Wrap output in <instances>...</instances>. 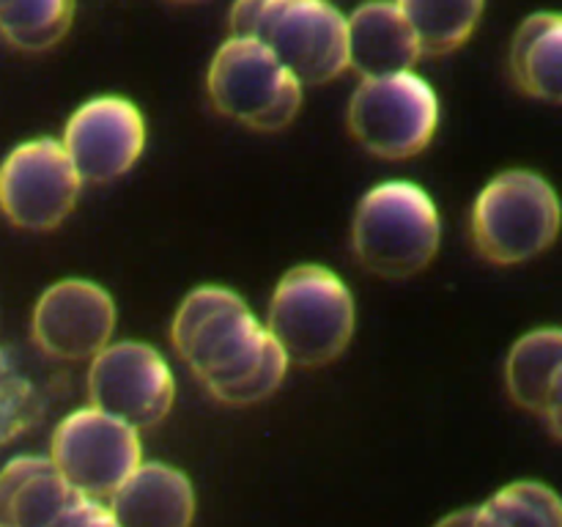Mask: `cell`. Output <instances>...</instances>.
Masks as SVG:
<instances>
[{
	"label": "cell",
	"mask_w": 562,
	"mask_h": 527,
	"mask_svg": "<svg viewBox=\"0 0 562 527\" xmlns=\"http://www.w3.org/2000/svg\"><path fill=\"white\" fill-rule=\"evenodd\" d=\"M77 497L49 456H16L0 470V527H49Z\"/></svg>",
	"instance_id": "2e32d148"
},
{
	"label": "cell",
	"mask_w": 562,
	"mask_h": 527,
	"mask_svg": "<svg viewBox=\"0 0 562 527\" xmlns=\"http://www.w3.org/2000/svg\"><path fill=\"white\" fill-rule=\"evenodd\" d=\"M38 417V393L9 349H0V448Z\"/></svg>",
	"instance_id": "44dd1931"
},
{
	"label": "cell",
	"mask_w": 562,
	"mask_h": 527,
	"mask_svg": "<svg viewBox=\"0 0 562 527\" xmlns=\"http://www.w3.org/2000/svg\"><path fill=\"white\" fill-rule=\"evenodd\" d=\"M75 5L77 0H0V36L16 49L42 53L66 36Z\"/></svg>",
	"instance_id": "d6986e66"
},
{
	"label": "cell",
	"mask_w": 562,
	"mask_h": 527,
	"mask_svg": "<svg viewBox=\"0 0 562 527\" xmlns=\"http://www.w3.org/2000/svg\"><path fill=\"white\" fill-rule=\"evenodd\" d=\"M49 461L80 497L108 500L143 461L140 431L97 406H82L55 426Z\"/></svg>",
	"instance_id": "ba28073f"
},
{
	"label": "cell",
	"mask_w": 562,
	"mask_h": 527,
	"mask_svg": "<svg viewBox=\"0 0 562 527\" xmlns=\"http://www.w3.org/2000/svg\"><path fill=\"white\" fill-rule=\"evenodd\" d=\"M170 340L203 388L231 406L269 399L289 371L283 349L261 318L223 285H201L181 300Z\"/></svg>",
	"instance_id": "6da1fadb"
},
{
	"label": "cell",
	"mask_w": 562,
	"mask_h": 527,
	"mask_svg": "<svg viewBox=\"0 0 562 527\" xmlns=\"http://www.w3.org/2000/svg\"><path fill=\"white\" fill-rule=\"evenodd\" d=\"M503 527H562V505L554 489L538 481H516L483 503Z\"/></svg>",
	"instance_id": "ffe728a7"
},
{
	"label": "cell",
	"mask_w": 562,
	"mask_h": 527,
	"mask_svg": "<svg viewBox=\"0 0 562 527\" xmlns=\"http://www.w3.org/2000/svg\"><path fill=\"white\" fill-rule=\"evenodd\" d=\"M49 527H119L104 500L77 497Z\"/></svg>",
	"instance_id": "7402d4cb"
},
{
	"label": "cell",
	"mask_w": 562,
	"mask_h": 527,
	"mask_svg": "<svg viewBox=\"0 0 562 527\" xmlns=\"http://www.w3.org/2000/svg\"><path fill=\"white\" fill-rule=\"evenodd\" d=\"M420 58L415 33L395 0H371L346 16V60L362 80L412 71Z\"/></svg>",
	"instance_id": "5bb4252c"
},
{
	"label": "cell",
	"mask_w": 562,
	"mask_h": 527,
	"mask_svg": "<svg viewBox=\"0 0 562 527\" xmlns=\"http://www.w3.org/2000/svg\"><path fill=\"white\" fill-rule=\"evenodd\" d=\"M60 146L82 181L108 184L130 173L140 159L146 119L130 99L97 97L71 113Z\"/></svg>",
	"instance_id": "8fae6325"
},
{
	"label": "cell",
	"mask_w": 562,
	"mask_h": 527,
	"mask_svg": "<svg viewBox=\"0 0 562 527\" xmlns=\"http://www.w3.org/2000/svg\"><path fill=\"white\" fill-rule=\"evenodd\" d=\"M505 384L516 404L543 417L554 437H560L562 333L558 327L532 329L516 340L505 362Z\"/></svg>",
	"instance_id": "9a60e30c"
},
{
	"label": "cell",
	"mask_w": 562,
	"mask_h": 527,
	"mask_svg": "<svg viewBox=\"0 0 562 527\" xmlns=\"http://www.w3.org/2000/svg\"><path fill=\"white\" fill-rule=\"evenodd\" d=\"M558 231V192L532 170L494 176L472 206V242L486 261L499 267L541 256Z\"/></svg>",
	"instance_id": "5b68a950"
},
{
	"label": "cell",
	"mask_w": 562,
	"mask_h": 527,
	"mask_svg": "<svg viewBox=\"0 0 562 527\" xmlns=\"http://www.w3.org/2000/svg\"><path fill=\"white\" fill-rule=\"evenodd\" d=\"M442 239L439 209L412 181H384L366 192L351 223V245L366 269L412 278L431 264Z\"/></svg>",
	"instance_id": "277c9868"
},
{
	"label": "cell",
	"mask_w": 562,
	"mask_h": 527,
	"mask_svg": "<svg viewBox=\"0 0 562 527\" xmlns=\"http://www.w3.org/2000/svg\"><path fill=\"white\" fill-rule=\"evenodd\" d=\"M88 399L91 406L140 431L168 417L176 399V379L168 360L154 346L119 340L91 357Z\"/></svg>",
	"instance_id": "9c48e42d"
},
{
	"label": "cell",
	"mask_w": 562,
	"mask_h": 527,
	"mask_svg": "<svg viewBox=\"0 0 562 527\" xmlns=\"http://www.w3.org/2000/svg\"><path fill=\"white\" fill-rule=\"evenodd\" d=\"M176 3H198V0H176Z\"/></svg>",
	"instance_id": "cb8c5ba5"
},
{
	"label": "cell",
	"mask_w": 562,
	"mask_h": 527,
	"mask_svg": "<svg viewBox=\"0 0 562 527\" xmlns=\"http://www.w3.org/2000/svg\"><path fill=\"white\" fill-rule=\"evenodd\" d=\"M104 503L119 527H190L195 519L190 478L162 461H140Z\"/></svg>",
	"instance_id": "4fadbf2b"
},
{
	"label": "cell",
	"mask_w": 562,
	"mask_h": 527,
	"mask_svg": "<svg viewBox=\"0 0 562 527\" xmlns=\"http://www.w3.org/2000/svg\"><path fill=\"white\" fill-rule=\"evenodd\" d=\"M231 36L263 44L302 86H322L349 69L346 16L329 0H236Z\"/></svg>",
	"instance_id": "7a4b0ae2"
},
{
	"label": "cell",
	"mask_w": 562,
	"mask_h": 527,
	"mask_svg": "<svg viewBox=\"0 0 562 527\" xmlns=\"http://www.w3.org/2000/svg\"><path fill=\"white\" fill-rule=\"evenodd\" d=\"M263 327L289 366H327L355 335V296L333 269L300 264L274 285Z\"/></svg>",
	"instance_id": "3957f363"
},
{
	"label": "cell",
	"mask_w": 562,
	"mask_h": 527,
	"mask_svg": "<svg viewBox=\"0 0 562 527\" xmlns=\"http://www.w3.org/2000/svg\"><path fill=\"white\" fill-rule=\"evenodd\" d=\"M209 99L225 119L256 132H278L302 108V82L252 38L228 36L206 75Z\"/></svg>",
	"instance_id": "8992f818"
},
{
	"label": "cell",
	"mask_w": 562,
	"mask_h": 527,
	"mask_svg": "<svg viewBox=\"0 0 562 527\" xmlns=\"http://www.w3.org/2000/svg\"><path fill=\"white\" fill-rule=\"evenodd\" d=\"M113 329V296L93 280H58L33 307V340L38 349L58 360H91L110 344Z\"/></svg>",
	"instance_id": "7c38bea8"
},
{
	"label": "cell",
	"mask_w": 562,
	"mask_h": 527,
	"mask_svg": "<svg viewBox=\"0 0 562 527\" xmlns=\"http://www.w3.org/2000/svg\"><path fill=\"white\" fill-rule=\"evenodd\" d=\"M437 124V93L415 71L366 77L351 93V135L382 159H409L420 154L431 143Z\"/></svg>",
	"instance_id": "52a82bcc"
},
{
	"label": "cell",
	"mask_w": 562,
	"mask_h": 527,
	"mask_svg": "<svg viewBox=\"0 0 562 527\" xmlns=\"http://www.w3.org/2000/svg\"><path fill=\"white\" fill-rule=\"evenodd\" d=\"M510 75L530 97L558 104L562 99V20L552 11L530 14L510 44Z\"/></svg>",
	"instance_id": "e0dca14e"
},
{
	"label": "cell",
	"mask_w": 562,
	"mask_h": 527,
	"mask_svg": "<svg viewBox=\"0 0 562 527\" xmlns=\"http://www.w3.org/2000/svg\"><path fill=\"white\" fill-rule=\"evenodd\" d=\"M437 527H475V508L456 511V514L445 516Z\"/></svg>",
	"instance_id": "603a6c76"
},
{
	"label": "cell",
	"mask_w": 562,
	"mask_h": 527,
	"mask_svg": "<svg viewBox=\"0 0 562 527\" xmlns=\"http://www.w3.org/2000/svg\"><path fill=\"white\" fill-rule=\"evenodd\" d=\"M486 0H395L409 22L420 55H448L475 33Z\"/></svg>",
	"instance_id": "ac0fdd59"
},
{
	"label": "cell",
	"mask_w": 562,
	"mask_h": 527,
	"mask_svg": "<svg viewBox=\"0 0 562 527\" xmlns=\"http://www.w3.org/2000/svg\"><path fill=\"white\" fill-rule=\"evenodd\" d=\"M82 179L55 137L16 146L0 165V212L25 231H49L64 223L80 198Z\"/></svg>",
	"instance_id": "30bf717a"
}]
</instances>
